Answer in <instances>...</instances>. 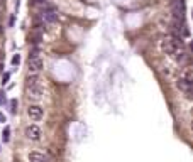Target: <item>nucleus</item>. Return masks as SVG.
<instances>
[{"instance_id": "1", "label": "nucleus", "mask_w": 193, "mask_h": 162, "mask_svg": "<svg viewBox=\"0 0 193 162\" xmlns=\"http://www.w3.org/2000/svg\"><path fill=\"white\" fill-rule=\"evenodd\" d=\"M43 69V59L41 58H29L27 61V73L29 74H37Z\"/></svg>"}, {"instance_id": "2", "label": "nucleus", "mask_w": 193, "mask_h": 162, "mask_svg": "<svg viewBox=\"0 0 193 162\" xmlns=\"http://www.w3.org/2000/svg\"><path fill=\"white\" fill-rule=\"evenodd\" d=\"M41 19H43V22H46V24H54V22L58 20V12H56L54 9H44V10L41 12Z\"/></svg>"}, {"instance_id": "3", "label": "nucleus", "mask_w": 193, "mask_h": 162, "mask_svg": "<svg viewBox=\"0 0 193 162\" xmlns=\"http://www.w3.org/2000/svg\"><path fill=\"white\" fill-rule=\"evenodd\" d=\"M27 115H29V118L32 120V122H39V120L43 118L44 112L39 105H31V106L27 108Z\"/></svg>"}, {"instance_id": "4", "label": "nucleus", "mask_w": 193, "mask_h": 162, "mask_svg": "<svg viewBox=\"0 0 193 162\" xmlns=\"http://www.w3.org/2000/svg\"><path fill=\"white\" fill-rule=\"evenodd\" d=\"M26 95H27V98H29V100L37 101V100H41V98H43L44 90H43V86H29V88H26Z\"/></svg>"}, {"instance_id": "5", "label": "nucleus", "mask_w": 193, "mask_h": 162, "mask_svg": "<svg viewBox=\"0 0 193 162\" xmlns=\"http://www.w3.org/2000/svg\"><path fill=\"white\" fill-rule=\"evenodd\" d=\"M41 135H43V132H41V128L37 125H29L26 128V137L31 139V140H39Z\"/></svg>"}, {"instance_id": "6", "label": "nucleus", "mask_w": 193, "mask_h": 162, "mask_svg": "<svg viewBox=\"0 0 193 162\" xmlns=\"http://www.w3.org/2000/svg\"><path fill=\"white\" fill-rule=\"evenodd\" d=\"M29 160L31 162H51V159L47 157L46 154H41V152H31Z\"/></svg>"}, {"instance_id": "7", "label": "nucleus", "mask_w": 193, "mask_h": 162, "mask_svg": "<svg viewBox=\"0 0 193 162\" xmlns=\"http://www.w3.org/2000/svg\"><path fill=\"white\" fill-rule=\"evenodd\" d=\"M161 49H163L166 54H175V51L178 49V47H176L175 44H173V41H171V39H168V41L164 39L163 42H161Z\"/></svg>"}, {"instance_id": "8", "label": "nucleus", "mask_w": 193, "mask_h": 162, "mask_svg": "<svg viewBox=\"0 0 193 162\" xmlns=\"http://www.w3.org/2000/svg\"><path fill=\"white\" fill-rule=\"evenodd\" d=\"M29 86H41V79L37 74H27V79H26V88Z\"/></svg>"}, {"instance_id": "9", "label": "nucleus", "mask_w": 193, "mask_h": 162, "mask_svg": "<svg viewBox=\"0 0 193 162\" xmlns=\"http://www.w3.org/2000/svg\"><path fill=\"white\" fill-rule=\"evenodd\" d=\"M181 79H183V81H186V83H193V69L190 68V66H186V68L183 69Z\"/></svg>"}, {"instance_id": "10", "label": "nucleus", "mask_w": 193, "mask_h": 162, "mask_svg": "<svg viewBox=\"0 0 193 162\" xmlns=\"http://www.w3.org/2000/svg\"><path fill=\"white\" fill-rule=\"evenodd\" d=\"M178 86H180V90L185 91L186 95L191 93V83H186V81H183L181 78H180V81H178Z\"/></svg>"}, {"instance_id": "11", "label": "nucleus", "mask_w": 193, "mask_h": 162, "mask_svg": "<svg viewBox=\"0 0 193 162\" xmlns=\"http://www.w3.org/2000/svg\"><path fill=\"white\" fill-rule=\"evenodd\" d=\"M17 106H19V101L15 100V98L14 100H10V112L12 113H17Z\"/></svg>"}, {"instance_id": "12", "label": "nucleus", "mask_w": 193, "mask_h": 162, "mask_svg": "<svg viewBox=\"0 0 193 162\" xmlns=\"http://www.w3.org/2000/svg\"><path fill=\"white\" fill-rule=\"evenodd\" d=\"M4 142H9V139H10V127H5L4 128Z\"/></svg>"}, {"instance_id": "13", "label": "nucleus", "mask_w": 193, "mask_h": 162, "mask_svg": "<svg viewBox=\"0 0 193 162\" xmlns=\"http://www.w3.org/2000/svg\"><path fill=\"white\" fill-rule=\"evenodd\" d=\"M12 64H14V66L20 64V54H15L14 58H12Z\"/></svg>"}, {"instance_id": "14", "label": "nucleus", "mask_w": 193, "mask_h": 162, "mask_svg": "<svg viewBox=\"0 0 193 162\" xmlns=\"http://www.w3.org/2000/svg\"><path fill=\"white\" fill-rule=\"evenodd\" d=\"M9 78H10V73H5V74H4V81H2V83H7V81H9Z\"/></svg>"}, {"instance_id": "15", "label": "nucleus", "mask_w": 193, "mask_h": 162, "mask_svg": "<svg viewBox=\"0 0 193 162\" xmlns=\"http://www.w3.org/2000/svg\"><path fill=\"white\" fill-rule=\"evenodd\" d=\"M4 95H5V93H0V103H2V101L5 100V96H4Z\"/></svg>"}, {"instance_id": "16", "label": "nucleus", "mask_w": 193, "mask_h": 162, "mask_svg": "<svg viewBox=\"0 0 193 162\" xmlns=\"http://www.w3.org/2000/svg\"><path fill=\"white\" fill-rule=\"evenodd\" d=\"M2 68H4V63L0 61V71H2Z\"/></svg>"}, {"instance_id": "17", "label": "nucleus", "mask_w": 193, "mask_h": 162, "mask_svg": "<svg viewBox=\"0 0 193 162\" xmlns=\"http://www.w3.org/2000/svg\"><path fill=\"white\" fill-rule=\"evenodd\" d=\"M2 58H4V56H2V52H0V61H2Z\"/></svg>"}, {"instance_id": "18", "label": "nucleus", "mask_w": 193, "mask_h": 162, "mask_svg": "<svg viewBox=\"0 0 193 162\" xmlns=\"http://www.w3.org/2000/svg\"><path fill=\"white\" fill-rule=\"evenodd\" d=\"M0 7H2V0H0Z\"/></svg>"}]
</instances>
